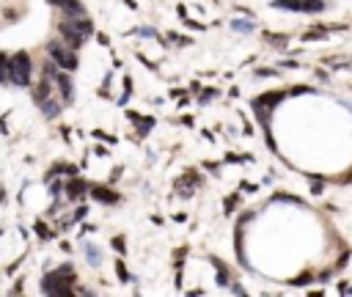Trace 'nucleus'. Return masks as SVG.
<instances>
[{
	"label": "nucleus",
	"instance_id": "f257e3e1",
	"mask_svg": "<svg viewBox=\"0 0 352 297\" xmlns=\"http://www.w3.org/2000/svg\"><path fill=\"white\" fill-rule=\"evenodd\" d=\"M195 185H201L198 173H187L185 179L179 182V190H182V195H193V187H195Z\"/></svg>",
	"mask_w": 352,
	"mask_h": 297
},
{
	"label": "nucleus",
	"instance_id": "f03ea898",
	"mask_svg": "<svg viewBox=\"0 0 352 297\" xmlns=\"http://www.w3.org/2000/svg\"><path fill=\"white\" fill-rule=\"evenodd\" d=\"M253 108H256V118H259V124L267 127V124H270V108H264L262 102H256Z\"/></svg>",
	"mask_w": 352,
	"mask_h": 297
},
{
	"label": "nucleus",
	"instance_id": "7ed1b4c3",
	"mask_svg": "<svg viewBox=\"0 0 352 297\" xmlns=\"http://www.w3.org/2000/svg\"><path fill=\"white\" fill-rule=\"evenodd\" d=\"M278 8H292V11H300L303 8V0H275Z\"/></svg>",
	"mask_w": 352,
	"mask_h": 297
},
{
	"label": "nucleus",
	"instance_id": "20e7f679",
	"mask_svg": "<svg viewBox=\"0 0 352 297\" xmlns=\"http://www.w3.org/2000/svg\"><path fill=\"white\" fill-rule=\"evenodd\" d=\"M281 97H283V94H278V91H275V94H267V97L256 99V102H262L264 108H272V102H278V99H281Z\"/></svg>",
	"mask_w": 352,
	"mask_h": 297
},
{
	"label": "nucleus",
	"instance_id": "39448f33",
	"mask_svg": "<svg viewBox=\"0 0 352 297\" xmlns=\"http://www.w3.org/2000/svg\"><path fill=\"white\" fill-rule=\"evenodd\" d=\"M234 30H242V33H250V30H253V25H250V22H242V20H237V22H234Z\"/></svg>",
	"mask_w": 352,
	"mask_h": 297
},
{
	"label": "nucleus",
	"instance_id": "423d86ee",
	"mask_svg": "<svg viewBox=\"0 0 352 297\" xmlns=\"http://www.w3.org/2000/svg\"><path fill=\"white\" fill-rule=\"evenodd\" d=\"M347 179H352V173H350V176H347Z\"/></svg>",
	"mask_w": 352,
	"mask_h": 297
}]
</instances>
